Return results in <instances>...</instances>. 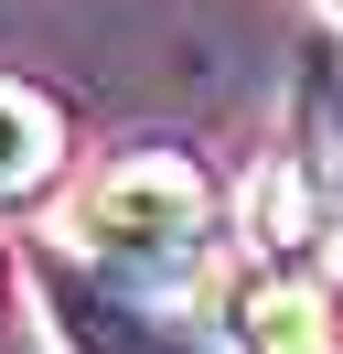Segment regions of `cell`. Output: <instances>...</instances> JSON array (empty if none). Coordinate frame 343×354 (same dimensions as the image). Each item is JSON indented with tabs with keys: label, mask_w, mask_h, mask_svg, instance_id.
<instances>
[{
	"label": "cell",
	"mask_w": 343,
	"mask_h": 354,
	"mask_svg": "<svg viewBox=\"0 0 343 354\" xmlns=\"http://www.w3.org/2000/svg\"><path fill=\"white\" fill-rule=\"evenodd\" d=\"M33 290H43V322H54L64 354H225L204 322L172 311L161 279L118 258H75V247H33Z\"/></svg>",
	"instance_id": "cell-2"
},
{
	"label": "cell",
	"mask_w": 343,
	"mask_h": 354,
	"mask_svg": "<svg viewBox=\"0 0 343 354\" xmlns=\"http://www.w3.org/2000/svg\"><path fill=\"white\" fill-rule=\"evenodd\" d=\"M247 247H257L268 268H311V258H333V194H322L311 151H279L268 172L247 183Z\"/></svg>",
	"instance_id": "cell-3"
},
{
	"label": "cell",
	"mask_w": 343,
	"mask_h": 354,
	"mask_svg": "<svg viewBox=\"0 0 343 354\" xmlns=\"http://www.w3.org/2000/svg\"><path fill=\"white\" fill-rule=\"evenodd\" d=\"M75 236H86V258H118V268H140V279H183L214 247V183H204V161H183V151H129V161H107V172L86 183Z\"/></svg>",
	"instance_id": "cell-1"
},
{
	"label": "cell",
	"mask_w": 343,
	"mask_h": 354,
	"mask_svg": "<svg viewBox=\"0 0 343 354\" xmlns=\"http://www.w3.org/2000/svg\"><path fill=\"white\" fill-rule=\"evenodd\" d=\"M54 172H64V118H54V97L0 86V204H33Z\"/></svg>",
	"instance_id": "cell-5"
},
{
	"label": "cell",
	"mask_w": 343,
	"mask_h": 354,
	"mask_svg": "<svg viewBox=\"0 0 343 354\" xmlns=\"http://www.w3.org/2000/svg\"><path fill=\"white\" fill-rule=\"evenodd\" d=\"M236 354H343L333 290L311 268H257L236 290Z\"/></svg>",
	"instance_id": "cell-4"
}]
</instances>
